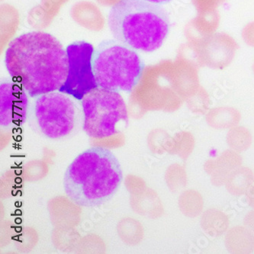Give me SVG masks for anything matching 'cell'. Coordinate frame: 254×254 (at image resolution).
I'll return each instance as SVG.
<instances>
[{"mask_svg":"<svg viewBox=\"0 0 254 254\" xmlns=\"http://www.w3.org/2000/svg\"><path fill=\"white\" fill-rule=\"evenodd\" d=\"M68 74L59 92L81 101L91 91L99 87L93 71L95 49L89 42H77L68 45Z\"/></svg>","mask_w":254,"mask_h":254,"instance_id":"cell-7","label":"cell"},{"mask_svg":"<svg viewBox=\"0 0 254 254\" xmlns=\"http://www.w3.org/2000/svg\"><path fill=\"white\" fill-rule=\"evenodd\" d=\"M93 64L99 87L125 93L133 90L144 69L136 51L117 40H108L98 45Z\"/></svg>","mask_w":254,"mask_h":254,"instance_id":"cell-4","label":"cell"},{"mask_svg":"<svg viewBox=\"0 0 254 254\" xmlns=\"http://www.w3.org/2000/svg\"><path fill=\"white\" fill-rule=\"evenodd\" d=\"M193 149H194V140L191 137L187 135V137H184L180 142L177 147V154L184 160H187L192 154Z\"/></svg>","mask_w":254,"mask_h":254,"instance_id":"cell-16","label":"cell"},{"mask_svg":"<svg viewBox=\"0 0 254 254\" xmlns=\"http://www.w3.org/2000/svg\"><path fill=\"white\" fill-rule=\"evenodd\" d=\"M229 226V218L221 210L209 208L201 214V228L209 236L213 238L221 236L226 234Z\"/></svg>","mask_w":254,"mask_h":254,"instance_id":"cell-11","label":"cell"},{"mask_svg":"<svg viewBox=\"0 0 254 254\" xmlns=\"http://www.w3.org/2000/svg\"><path fill=\"white\" fill-rule=\"evenodd\" d=\"M180 211L188 218H196L203 213L204 199L196 190H187L182 193L179 199Z\"/></svg>","mask_w":254,"mask_h":254,"instance_id":"cell-13","label":"cell"},{"mask_svg":"<svg viewBox=\"0 0 254 254\" xmlns=\"http://www.w3.org/2000/svg\"><path fill=\"white\" fill-rule=\"evenodd\" d=\"M228 145L231 147V150L241 153L248 150L251 146V137L248 134L244 132L238 131L234 132L228 138Z\"/></svg>","mask_w":254,"mask_h":254,"instance_id":"cell-15","label":"cell"},{"mask_svg":"<svg viewBox=\"0 0 254 254\" xmlns=\"http://www.w3.org/2000/svg\"><path fill=\"white\" fill-rule=\"evenodd\" d=\"M83 128L88 136L104 138L119 133L118 126L127 120V106L119 92L98 87L82 100Z\"/></svg>","mask_w":254,"mask_h":254,"instance_id":"cell-5","label":"cell"},{"mask_svg":"<svg viewBox=\"0 0 254 254\" xmlns=\"http://www.w3.org/2000/svg\"><path fill=\"white\" fill-rule=\"evenodd\" d=\"M188 177L185 167L181 165L172 167L169 172V184L172 190L179 191L187 186Z\"/></svg>","mask_w":254,"mask_h":254,"instance_id":"cell-14","label":"cell"},{"mask_svg":"<svg viewBox=\"0 0 254 254\" xmlns=\"http://www.w3.org/2000/svg\"><path fill=\"white\" fill-rule=\"evenodd\" d=\"M146 2H150V3L156 4V5H165L171 2L172 0H144Z\"/></svg>","mask_w":254,"mask_h":254,"instance_id":"cell-19","label":"cell"},{"mask_svg":"<svg viewBox=\"0 0 254 254\" xmlns=\"http://www.w3.org/2000/svg\"><path fill=\"white\" fill-rule=\"evenodd\" d=\"M254 184V172L248 167L241 166L230 175L225 186L230 194L241 196L246 194Z\"/></svg>","mask_w":254,"mask_h":254,"instance_id":"cell-12","label":"cell"},{"mask_svg":"<svg viewBox=\"0 0 254 254\" xmlns=\"http://www.w3.org/2000/svg\"><path fill=\"white\" fill-rule=\"evenodd\" d=\"M244 225L254 234V209L249 211L245 215L244 218Z\"/></svg>","mask_w":254,"mask_h":254,"instance_id":"cell-17","label":"cell"},{"mask_svg":"<svg viewBox=\"0 0 254 254\" xmlns=\"http://www.w3.org/2000/svg\"><path fill=\"white\" fill-rule=\"evenodd\" d=\"M34 114L40 131L53 140L69 135L79 119V109L74 100L59 91L38 96Z\"/></svg>","mask_w":254,"mask_h":254,"instance_id":"cell-6","label":"cell"},{"mask_svg":"<svg viewBox=\"0 0 254 254\" xmlns=\"http://www.w3.org/2000/svg\"><path fill=\"white\" fill-rule=\"evenodd\" d=\"M108 25L116 40L147 53L163 45L170 28L164 8L144 0H119L109 11Z\"/></svg>","mask_w":254,"mask_h":254,"instance_id":"cell-3","label":"cell"},{"mask_svg":"<svg viewBox=\"0 0 254 254\" xmlns=\"http://www.w3.org/2000/svg\"><path fill=\"white\" fill-rule=\"evenodd\" d=\"M4 62L9 76L30 97L59 90L67 77L66 52L55 36L47 32L34 31L14 38Z\"/></svg>","mask_w":254,"mask_h":254,"instance_id":"cell-1","label":"cell"},{"mask_svg":"<svg viewBox=\"0 0 254 254\" xmlns=\"http://www.w3.org/2000/svg\"><path fill=\"white\" fill-rule=\"evenodd\" d=\"M242 157L235 150H226L215 159H209L204 164V170L215 187L225 185L233 172L242 166Z\"/></svg>","mask_w":254,"mask_h":254,"instance_id":"cell-9","label":"cell"},{"mask_svg":"<svg viewBox=\"0 0 254 254\" xmlns=\"http://www.w3.org/2000/svg\"><path fill=\"white\" fill-rule=\"evenodd\" d=\"M28 93L15 81L2 79L0 83V126L13 129L23 126L29 111Z\"/></svg>","mask_w":254,"mask_h":254,"instance_id":"cell-8","label":"cell"},{"mask_svg":"<svg viewBox=\"0 0 254 254\" xmlns=\"http://www.w3.org/2000/svg\"><path fill=\"white\" fill-rule=\"evenodd\" d=\"M225 245L231 254H251L254 252V234L245 226L234 227L227 231Z\"/></svg>","mask_w":254,"mask_h":254,"instance_id":"cell-10","label":"cell"},{"mask_svg":"<svg viewBox=\"0 0 254 254\" xmlns=\"http://www.w3.org/2000/svg\"><path fill=\"white\" fill-rule=\"evenodd\" d=\"M246 200L248 205L254 209V186L251 187V188L247 191L246 194Z\"/></svg>","mask_w":254,"mask_h":254,"instance_id":"cell-18","label":"cell"},{"mask_svg":"<svg viewBox=\"0 0 254 254\" xmlns=\"http://www.w3.org/2000/svg\"><path fill=\"white\" fill-rule=\"evenodd\" d=\"M123 180V170L113 152L94 147L82 152L68 166L64 189L76 205L90 208L113 198Z\"/></svg>","mask_w":254,"mask_h":254,"instance_id":"cell-2","label":"cell"}]
</instances>
